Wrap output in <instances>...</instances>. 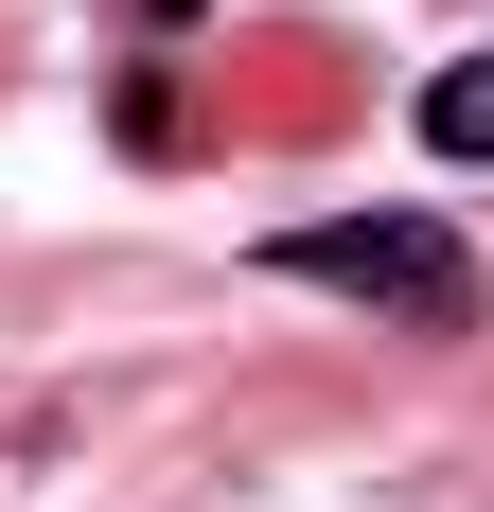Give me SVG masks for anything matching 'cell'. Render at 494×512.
Listing matches in <instances>:
<instances>
[{"label":"cell","mask_w":494,"mask_h":512,"mask_svg":"<svg viewBox=\"0 0 494 512\" xmlns=\"http://www.w3.org/2000/svg\"><path fill=\"white\" fill-rule=\"evenodd\" d=\"M142 18H195V0H142Z\"/></svg>","instance_id":"cell-3"},{"label":"cell","mask_w":494,"mask_h":512,"mask_svg":"<svg viewBox=\"0 0 494 512\" xmlns=\"http://www.w3.org/2000/svg\"><path fill=\"white\" fill-rule=\"evenodd\" d=\"M424 159H459V177H494V53H459V71H424Z\"/></svg>","instance_id":"cell-2"},{"label":"cell","mask_w":494,"mask_h":512,"mask_svg":"<svg viewBox=\"0 0 494 512\" xmlns=\"http://www.w3.org/2000/svg\"><path fill=\"white\" fill-rule=\"evenodd\" d=\"M265 283L371 301V318H406V336H477L494 318V265L459 248L442 212H300V230H265Z\"/></svg>","instance_id":"cell-1"}]
</instances>
